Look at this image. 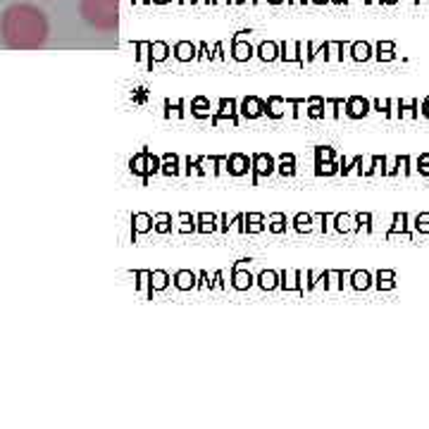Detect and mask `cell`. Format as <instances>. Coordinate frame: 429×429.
Instances as JSON below:
<instances>
[{
  "label": "cell",
  "mask_w": 429,
  "mask_h": 429,
  "mask_svg": "<svg viewBox=\"0 0 429 429\" xmlns=\"http://www.w3.org/2000/svg\"><path fill=\"white\" fill-rule=\"evenodd\" d=\"M50 24L46 12L31 3H15L0 17V41L10 50H38L46 46Z\"/></svg>",
  "instance_id": "obj_1"
},
{
  "label": "cell",
  "mask_w": 429,
  "mask_h": 429,
  "mask_svg": "<svg viewBox=\"0 0 429 429\" xmlns=\"http://www.w3.org/2000/svg\"><path fill=\"white\" fill-rule=\"evenodd\" d=\"M79 15L98 31L119 27V0H79Z\"/></svg>",
  "instance_id": "obj_2"
},
{
  "label": "cell",
  "mask_w": 429,
  "mask_h": 429,
  "mask_svg": "<svg viewBox=\"0 0 429 429\" xmlns=\"http://www.w3.org/2000/svg\"><path fill=\"white\" fill-rule=\"evenodd\" d=\"M160 163H163V160H160L155 153H151V148H143L139 155H134L129 160V170L134 177H139L141 182H143V187H148L151 177L160 172Z\"/></svg>",
  "instance_id": "obj_3"
},
{
  "label": "cell",
  "mask_w": 429,
  "mask_h": 429,
  "mask_svg": "<svg viewBox=\"0 0 429 429\" xmlns=\"http://www.w3.org/2000/svg\"><path fill=\"white\" fill-rule=\"evenodd\" d=\"M277 172V163L270 153H253L251 155V175H253V187H258L262 177H270Z\"/></svg>",
  "instance_id": "obj_4"
},
{
  "label": "cell",
  "mask_w": 429,
  "mask_h": 429,
  "mask_svg": "<svg viewBox=\"0 0 429 429\" xmlns=\"http://www.w3.org/2000/svg\"><path fill=\"white\" fill-rule=\"evenodd\" d=\"M213 127H220L222 119H229L234 127H239V110H236V100L234 98H222L217 103V110H213Z\"/></svg>",
  "instance_id": "obj_5"
},
{
  "label": "cell",
  "mask_w": 429,
  "mask_h": 429,
  "mask_svg": "<svg viewBox=\"0 0 429 429\" xmlns=\"http://www.w3.org/2000/svg\"><path fill=\"white\" fill-rule=\"evenodd\" d=\"M372 110V103H370L368 98H363V95H351V98H346V105H343V114L348 119H365Z\"/></svg>",
  "instance_id": "obj_6"
},
{
  "label": "cell",
  "mask_w": 429,
  "mask_h": 429,
  "mask_svg": "<svg viewBox=\"0 0 429 429\" xmlns=\"http://www.w3.org/2000/svg\"><path fill=\"white\" fill-rule=\"evenodd\" d=\"M420 117V100H394V119L399 122H415Z\"/></svg>",
  "instance_id": "obj_7"
},
{
  "label": "cell",
  "mask_w": 429,
  "mask_h": 429,
  "mask_svg": "<svg viewBox=\"0 0 429 429\" xmlns=\"http://www.w3.org/2000/svg\"><path fill=\"white\" fill-rule=\"evenodd\" d=\"M224 170L232 177H243L251 172V158L246 153H232V155L224 158Z\"/></svg>",
  "instance_id": "obj_8"
},
{
  "label": "cell",
  "mask_w": 429,
  "mask_h": 429,
  "mask_svg": "<svg viewBox=\"0 0 429 429\" xmlns=\"http://www.w3.org/2000/svg\"><path fill=\"white\" fill-rule=\"evenodd\" d=\"M392 222L394 224L389 227V232H387V241L396 239V236H401V239H406V241L415 239L413 232H411V224H408V215L406 213H394Z\"/></svg>",
  "instance_id": "obj_9"
},
{
  "label": "cell",
  "mask_w": 429,
  "mask_h": 429,
  "mask_svg": "<svg viewBox=\"0 0 429 429\" xmlns=\"http://www.w3.org/2000/svg\"><path fill=\"white\" fill-rule=\"evenodd\" d=\"M348 286L353 291H370L375 286V277L368 270H353L348 272Z\"/></svg>",
  "instance_id": "obj_10"
},
{
  "label": "cell",
  "mask_w": 429,
  "mask_h": 429,
  "mask_svg": "<svg viewBox=\"0 0 429 429\" xmlns=\"http://www.w3.org/2000/svg\"><path fill=\"white\" fill-rule=\"evenodd\" d=\"M262 107H265V100H260L258 95H246L239 105V112L246 119H258L262 114Z\"/></svg>",
  "instance_id": "obj_11"
},
{
  "label": "cell",
  "mask_w": 429,
  "mask_h": 429,
  "mask_svg": "<svg viewBox=\"0 0 429 429\" xmlns=\"http://www.w3.org/2000/svg\"><path fill=\"white\" fill-rule=\"evenodd\" d=\"M253 274L248 270H241V260L232 265V286L236 291H248L253 286Z\"/></svg>",
  "instance_id": "obj_12"
},
{
  "label": "cell",
  "mask_w": 429,
  "mask_h": 429,
  "mask_svg": "<svg viewBox=\"0 0 429 429\" xmlns=\"http://www.w3.org/2000/svg\"><path fill=\"white\" fill-rule=\"evenodd\" d=\"M148 298H153V291H163L170 286V274L165 270H148Z\"/></svg>",
  "instance_id": "obj_13"
},
{
  "label": "cell",
  "mask_w": 429,
  "mask_h": 429,
  "mask_svg": "<svg viewBox=\"0 0 429 429\" xmlns=\"http://www.w3.org/2000/svg\"><path fill=\"white\" fill-rule=\"evenodd\" d=\"M284 107H286V98H281V95H270V98L265 100L262 114H267L270 119H281L286 114Z\"/></svg>",
  "instance_id": "obj_14"
},
{
  "label": "cell",
  "mask_w": 429,
  "mask_h": 429,
  "mask_svg": "<svg viewBox=\"0 0 429 429\" xmlns=\"http://www.w3.org/2000/svg\"><path fill=\"white\" fill-rule=\"evenodd\" d=\"M305 114H308L310 119H324L327 114V100L322 98V95H310L308 100H305Z\"/></svg>",
  "instance_id": "obj_15"
},
{
  "label": "cell",
  "mask_w": 429,
  "mask_h": 429,
  "mask_svg": "<svg viewBox=\"0 0 429 429\" xmlns=\"http://www.w3.org/2000/svg\"><path fill=\"white\" fill-rule=\"evenodd\" d=\"M153 229V217L148 213H134L131 215V241H136L139 234H146Z\"/></svg>",
  "instance_id": "obj_16"
},
{
  "label": "cell",
  "mask_w": 429,
  "mask_h": 429,
  "mask_svg": "<svg viewBox=\"0 0 429 429\" xmlns=\"http://www.w3.org/2000/svg\"><path fill=\"white\" fill-rule=\"evenodd\" d=\"M348 53L355 62H370L375 57V48L368 41H355L348 46Z\"/></svg>",
  "instance_id": "obj_17"
},
{
  "label": "cell",
  "mask_w": 429,
  "mask_h": 429,
  "mask_svg": "<svg viewBox=\"0 0 429 429\" xmlns=\"http://www.w3.org/2000/svg\"><path fill=\"white\" fill-rule=\"evenodd\" d=\"M172 284H175L179 291H191L196 289L198 284V274L191 270H179L175 272V277H172Z\"/></svg>",
  "instance_id": "obj_18"
},
{
  "label": "cell",
  "mask_w": 429,
  "mask_h": 429,
  "mask_svg": "<svg viewBox=\"0 0 429 429\" xmlns=\"http://www.w3.org/2000/svg\"><path fill=\"white\" fill-rule=\"evenodd\" d=\"M163 163H160V175H165V177H179L182 175V165H179V155L177 153H165L163 158Z\"/></svg>",
  "instance_id": "obj_19"
},
{
  "label": "cell",
  "mask_w": 429,
  "mask_h": 429,
  "mask_svg": "<svg viewBox=\"0 0 429 429\" xmlns=\"http://www.w3.org/2000/svg\"><path fill=\"white\" fill-rule=\"evenodd\" d=\"M277 172L286 179L296 177V155H293V153H281L279 163H277Z\"/></svg>",
  "instance_id": "obj_20"
},
{
  "label": "cell",
  "mask_w": 429,
  "mask_h": 429,
  "mask_svg": "<svg viewBox=\"0 0 429 429\" xmlns=\"http://www.w3.org/2000/svg\"><path fill=\"white\" fill-rule=\"evenodd\" d=\"M232 57H234L236 62L251 60V57H253V46H251V43H241V38L234 36V41H232Z\"/></svg>",
  "instance_id": "obj_21"
},
{
  "label": "cell",
  "mask_w": 429,
  "mask_h": 429,
  "mask_svg": "<svg viewBox=\"0 0 429 429\" xmlns=\"http://www.w3.org/2000/svg\"><path fill=\"white\" fill-rule=\"evenodd\" d=\"M375 286L380 291H394L396 289V272L394 270H380L375 274Z\"/></svg>",
  "instance_id": "obj_22"
},
{
  "label": "cell",
  "mask_w": 429,
  "mask_h": 429,
  "mask_svg": "<svg viewBox=\"0 0 429 429\" xmlns=\"http://www.w3.org/2000/svg\"><path fill=\"white\" fill-rule=\"evenodd\" d=\"M375 57L380 62H394L396 57V46H394V41H380L377 43V48H375Z\"/></svg>",
  "instance_id": "obj_23"
},
{
  "label": "cell",
  "mask_w": 429,
  "mask_h": 429,
  "mask_svg": "<svg viewBox=\"0 0 429 429\" xmlns=\"http://www.w3.org/2000/svg\"><path fill=\"white\" fill-rule=\"evenodd\" d=\"M191 114L198 119H206L213 114V110H210V100L206 98V95H196V98L191 100Z\"/></svg>",
  "instance_id": "obj_24"
},
{
  "label": "cell",
  "mask_w": 429,
  "mask_h": 429,
  "mask_svg": "<svg viewBox=\"0 0 429 429\" xmlns=\"http://www.w3.org/2000/svg\"><path fill=\"white\" fill-rule=\"evenodd\" d=\"M258 286L262 291H274L279 286V272H274V270H262L260 274H258Z\"/></svg>",
  "instance_id": "obj_25"
},
{
  "label": "cell",
  "mask_w": 429,
  "mask_h": 429,
  "mask_svg": "<svg viewBox=\"0 0 429 429\" xmlns=\"http://www.w3.org/2000/svg\"><path fill=\"white\" fill-rule=\"evenodd\" d=\"M243 222H246V234H258V232H265V229H267L265 217H262L260 213L243 215Z\"/></svg>",
  "instance_id": "obj_26"
},
{
  "label": "cell",
  "mask_w": 429,
  "mask_h": 429,
  "mask_svg": "<svg viewBox=\"0 0 429 429\" xmlns=\"http://www.w3.org/2000/svg\"><path fill=\"white\" fill-rule=\"evenodd\" d=\"M363 158L360 155H355L353 160H351V163H346V160H341V163H339V175L341 177H351V175H360L363 177Z\"/></svg>",
  "instance_id": "obj_27"
},
{
  "label": "cell",
  "mask_w": 429,
  "mask_h": 429,
  "mask_svg": "<svg viewBox=\"0 0 429 429\" xmlns=\"http://www.w3.org/2000/svg\"><path fill=\"white\" fill-rule=\"evenodd\" d=\"M217 229V217L213 215V213H201V215H196V232H201V234H210V232H215Z\"/></svg>",
  "instance_id": "obj_28"
},
{
  "label": "cell",
  "mask_w": 429,
  "mask_h": 429,
  "mask_svg": "<svg viewBox=\"0 0 429 429\" xmlns=\"http://www.w3.org/2000/svg\"><path fill=\"white\" fill-rule=\"evenodd\" d=\"M196 46L194 43H189V41H182V43H177L175 46V57L179 62H191V60H196Z\"/></svg>",
  "instance_id": "obj_29"
},
{
  "label": "cell",
  "mask_w": 429,
  "mask_h": 429,
  "mask_svg": "<svg viewBox=\"0 0 429 429\" xmlns=\"http://www.w3.org/2000/svg\"><path fill=\"white\" fill-rule=\"evenodd\" d=\"M353 232L372 234V215H370V213H355L353 215Z\"/></svg>",
  "instance_id": "obj_30"
},
{
  "label": "cell",
  "mask_w": 429,
  "mask_h": 429,
  "mask_svg": "<svg viewBox=\"0 0 429 429\" xmlns=\"http://www.w3.org/2000/svg\"><path fill=\"white\" fill-rule=\"evenodd\" d=\"M331 224L339 234H348L353 232V215H346V213H339V215H331Z\"/></svg>",
  "instance_id": "obj_31"
},
{
  "label": "cell",
  "mask_w": 429,
  "mask_h": 429,
  "mask_svg": "<svg viewBox=\"0 0 429 429\" xmlns=\"http://www.w3.org/2000/svg\"><path fill=\"white\" fill-rule=\"evenodd\" d=\"M168 55H170V48L165 46V43H160V41L148 43V60H151V67H153V62L168 60Z\"/></svg>",
  "instance_id": "obj_32"
},
{
  "label": "cell",
  "mask_w": 429,
  "mask_h": 429,
  "mask_svg": "<svg viewBox=\"0 0 429 429\" xmlns=\"http://www.w3.org/2000/svg\"><path fill=\"white\" fill-rule=\"evenodd\" d=\"M372 103V110H377L384 119H394V100L392 98H375L370 100Z\"/></svg>",
  "instance_id": "obj_33"
},
{
  "label": "cell",
  "mask_w": 429,
  "mask_h": 429,
  "mask_svg": "<svg viewBox=\"0 0 429 429\" xmlns=\"http://www.w3.org/2000/svg\"><path fill=\"white\" fill-rule=\"evenodd\" d=\"M312 224H315L312 215H305V213H298V215L291 220V227L296 229L298 234H308V232H312Z\"/></svg>",
  "instance_id": "obj_34"
},
{
  "label": "cell",
  "mask_w": 429,
  "mask_h": 429,
  "mask_svg": "<svg viewBox=\"0 0 429 429\" xmlns=\"http://www.w3.org/2000/svg\"><path fill=\"white\" fill-rule=\"evenodd\" d=\"M258 55H260L262 62H274L279 57V46H277V43H272V41L260 43V46H258Z\"/></svg>",
  "instance_id": "obj_35"
},
{
  "label": "cell",
  "mask_w": 429,
  "mask_h": 429,
  "mask_svg": "<svg viewBox=\"0 0 429 429\" xmlns=\"http://www.w3.org/2000/svg\"><path fill=\"white\" fill-rule=\"evenodd\" d=\"M267 222H270V224H267V229H270L272 234H284L286 227H289V220H286L284 213H272Z\"/></svg>",
  "instance_id": "obj_36"
},
{
  "label": "cell",
  "mask_w": 429,
  "mask_h": 429,
  "mask_svg": "<svg viewBox=\"0 0 429 429\" xmlns=\"http://www.w3.org/2000/svg\"><path fill=\"white\" fill-rule=\"evenodd\" d=\"M184 107H187V100H184V98H179L175 105H172L170 100H165V119H172V117L182 119L184 114H187V112H184Z\"/></svg>",
  "instance_id": "obj_37"
},
{
  "label": "cell",
  "mask_w": 429,
  "mask_h": 429,
  "mask_svg": "<svg viewBox=\"0 0 429 429\" xmlns=\"http://www.w3.org/2000/svg\"><path fill=\"white\" fill-rule=\"evenodd\" d=\"M153 229L158 234H170L172 232V215L170 213H158L153 217Z\"/></svg>",
  "instance_id": "obj_38"
},
{
  "label": "cell",
  "mask_w": 429,
  "mask_h": 429,
  "mask_svg": "<svg viewBox=\"0 0 429 429\" xmlns=\"http://www.w3.org/2000/svg\"><path fill=\"white\" fill-rule=\"evenodd\" d=\"M396 163V177H403V179H408L413 175V160H411V155H399L394 160Z\"/></svg>",
  "instance_id": "obj_39"
},
{
  "label": "cell",
  "mask_w": 429,
  "mask_h": 429,
  "mask_svg": "<svg viewBox=\"0 0 429 429\" xmlns=\"http://www.w3.org/2000/svg\"><path fill=\"white\" fill-rule=\"evenodd\" d=\"M336 175H339V163H336V160L315 165V177H336Z\"/></svg>",
  "instance_id": "obj_40"
},
{
  "label": "cell",
  "mask_w": 429,
  "mask_h": 429,
  "mask_svg": "<svg viewBox=\"0 0 429 429\" xmlns=\"http://www.w3.org/2000/svg\"><path fill=\"white\" fill-rule=\"evenodd\" d=\"M324 100H327V110H329L331 119H334V122L341 119V112H343L346 100H343V98H324Z\"/></svg>",
  "instance_id": "obj_41"
},
{
  "label": "cell",
  "mask_w": 429,
  "mask_h": 429,
  "mask_svg": "<svg viewBox=\"0 0 429 429\" xmlns=\"http://www.w3.org/2000/svg\"><path fill=\"white\" fill-rule=\"evenodd\" d=\"M331 160H336V151L331 146H315V165L331 163Z\"/></svg>",
  "instance_id": "obj_42"
},
{
  "label": "cell",
  "mask_w": 429,
  "mask_h": 429,
  "mask_svg": "<svg viewBox=\"0 0 429 429\" xmlns=\"http://www.w3.org/2000/svg\"><path fill=\"white\" fill-rule=\"evenodd\" d=\"M203 163H206V158H196L191 160L187 158V175H198V177H206V170H203Z\"/></svg>",
  "instance_id": "obj_43"
},
{
  "label": "cell",
  "mask_w": 429,
  "mask_h": 429,
  "mask_svg": "<svg viewBox=\"0 0 429 429\" xmlns=\"http://www.w3.org/2000/svg\"><path fill=\"white\" fill-rule=\"evenodd\" d=\"M179 222H182V227H179V234H189V232H196V215L182 213V215H179Z\"/></svg>",
  "instance_id": "obj_44"
},
{
  "label": "cell",
  "mask_w": 429,
  "mask_h": 429,
  "mask_svg": "<svg viewBox=\"0 0 429 429\" xmlns=\"http://www.w3.org/2000/svg\"><path fill=\"white\" fill-rule=\"evenodd\" d=\"M413 227L418 234H429V213H420L418 217H415Z\"/></svg>",
  "instance_id": "obj_45"
},
{
  "label": "cell",
  "mask_w": 429,
  "mask_h": 429,
  "mask_svg": "<svg viewBox=\"0 0 429 429\" xmlns=\"http://www.w3.org/2000/svg\"><path fill=\"white\" fill-rule=\"evenodd\" d=\"M286 105L291 107V119L300 117V107L305 105V98H286Z\"/></svg>",
  "instance_id": "obj_46"
},
{
  "label": "cell",
  "mask_w": 429,
  "mask_h": 429,
  "mask_svg": "<svg viewBox=\"0 0 429 429\" xmlns=\"http://www.w3.org/2000/svg\"><path fill=\"white\" fill-rule=\"evenodd\" d=\"M415 165H418V170L422 177H429V153H420L418 160H415Z\"/></svg>",
  "instance_id": "obj_47"
},
{
  "label": "cell",
  "mask_w": 429,
  "mask_h": 429,
  "mask_svg": "<svg viewBox=\"0 0 429 429\" xmlns=\"http://www.w3.org/2000/svg\"><path fill=\"white\" fill-rule=\"evenodd\" d=\"M224 158H227V155H213V158H210V163H213V175H215V177L220 175V165L224 163Z\"/></svg>",
  "instance_id": "obj_48"
},
{
  "label": "cell",
  "mask_w": 429,
  "mask_h": 429,
  "mask_svg": "<svg viewBox=\"0 0 429 429\" xmlns=\"http://www.w3.org/2000/svg\"><path fill=\"white\" fill-rule=\"evenodd\" d=\"M420 114H422V117H425V119H429V95H427V98L420 103Z\"/></svg>",
  "instance_id": "obj_49"
},
{
  "label": "cell",
  "mask_w": 429,
  "mask_h": 429,
  "mask_svg": "<svg viewBox=\"0 0 429 429\" xmlns=\"http://www.w3.org/2000/svg\"><path fill=\"white\" fill-rule=\"evenodd\" d=\"M331 5H336V8H346V5H348V0H331Z\"/></svg>",
  "instance_id": "obj_50"
},
{
  "label": "cell",
  "mask_w": 429,
  "mask_h": 429,
  "mask_svg": "<svg viewBox=\"0 0 429 429\" xmlns=\"http://www.w3.org/2000/svg\"><path fill=\"white\" fill-rule=\"evenodd\" d=\"M399 0H380V5H396Z\"/></svg>",
  "instance_id": "obj_51"
},
{
  "label": "cell",
  "mask_w": 429,
  "mask_h": 429,
  "mask_svg": "<svg viewBox=\"0 0 429 429\" xmlns=\"http://www.w3.org/2000/svg\"><path fill=\"white\" fill-rule=\"evenodd\" d=\"M310 3H315V5H327V3H331V0H310Z\"/></svg>",
  "instance_id": "obj_52"
},
{
  "label": "cell",
  "mask_w": 429,
  "mask_h": 429,
  "mask_svg": "<svg viewBox=\"0 0 429 429\" xmlns=\"http://www.w3.org/2000/svg\"><path fill=\"white\" fill-rule=\"evenodd\" d=\"M415 5H418V8H420V5H427V8H429V0H415Z\"/></svg>",
  "instance_id": "obj_53"
},
{
  "label": "cell",
  "mask_w": 429,
  "mask_h": 429,
  "mask_svg": "<svg viewBox=\"0 0 429 429\" xmlns=\"http://www.w3.org/2000/svg\"><path fill=\"white\" fill-rule=\"evenodd\" d=\"M155 3H168V0H155Z\"/></svg>",
  "instance_id": "obj_54"
},
{
  "label": "cell",
  "mask_w": 429,
  "mask_h": 429,
  "mask_svg": "<svg viewBox=\"0 0 429 429\" xmlns=\"http://www.w3.org/2000/svg\"><path fill=\"white\" fill-rule=\"evenodd\" d=\"M270 3H281V0H270Z\"/></svg>",
  "instance_id": "obj_55"
}]
</instances>
